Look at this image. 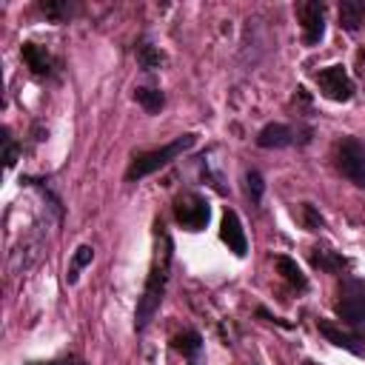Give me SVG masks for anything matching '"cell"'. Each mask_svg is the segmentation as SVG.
<instances>
[{
  "mask_svg": "<svg viewBox=\"0 0 365 365\" xmlns=\"http://www.w3.org/2000/svg\"><path fill=\"white\" fill-rule=\"evenodd\" d=\"M171 262H174V240L168 234V228L163 222L154 225V257H151V268L143 285V294L137 299V311H134V331L143 334L154 314L160 311L163 299H165V288L171 279Z\"/></svg>",
  "mask_w": 365,
  "mask_h": 365,
  "instance_id": "1",
  "label": "cell"
},
{
  "mask_svg": "<svg viewBox=\"0 0 365 365\" xmlns=\"http://www.w3.org/2000/svg\"><path fill=\"white\" fill-rule=\"evenodd\" d=\"M194 143H197V134L188 131V134H180V137H174L171 143H165V145H160V148L134 154V160H131V165H128V171H125V180H128V182H140L143 177H148V174L165 168L171 160L182 157L188 148H194Z\"/></svg>",
  "mask_w": 365,
  "mask_h": 365,
  "instance_id": "2",
  "label": "cell"
},
{
  "mask_svg": "<svg viewBox=\"0 0 365 365\" xmlns=\"http://www.w3.org/2000/svg\"><path fill=\"white\" fill-rule=\"evenodd\" d=\"M334 308H336V317L345 325H351L354 331H362L365 328V279L345 274L336 285Z\"/></svg>",
  "mask_w": 365,
  "mask_h": 365,
  "instance_id": "3",
  "label": "cell"
},
{
  "mask_svg": "<svg viewBox=\"0 0 365 365\" xmlns=\"http://www.w3.org/2000/svg\"><path fill=\"white\" fill-rule=\"evenodd\" d=\"M171 211H174L177 225L185 228V231H202V228L208 225V220H211V205H208V200H205L202 194H197V191H182V194H177Z\"/></svg>",
  "mask_w": 365,
  "mask_h": 365,
  "instance_id": "4",
  "label": "cell"
},
{
  "mask_svg": "<svg viewBox=\"0 0 365 365\" xmlns=\"http://www.w3.org/2000/svg\"><path fill=\"white\" fill-rule=\"evenodd\" d=\"M336 168L348 182H354L356 188H365V143L359 137H342L339 140Z\"/></svg>",
  "mask_w": 365,
  "mask_h": 365,
  "instance_id": "5",
  "label": "cell"
},
{
  "mask_svg": "<svg viewBox=\"0 0 365 365\" xmlns=\"http://www.w3.org/2000/svg\"><path fill=\"white\" fill-rule=\"evenodd\" d=\"M294 14L302 26V43L305 46H319L325 37V3L319 0H302L294 6Z\"/></svg>",
  "mask_w": 365,
  "mask_h": 365,
  "instance_id": "6",
  "label": "cell"
},
{
  "mask_svg": "<svg viewBox=\"0 0 365 365\" xmlns=\"http://www.w3.org/2000/svg\"><path fill=\"white\" fill-rule=\"evenodd\" d=\"M322 97L334 100V103H348L354 97V80L351 74L345 71V66H328V68H319L314 74Z\"/></svg>",
  "mask_w": 365,
  "mask_h": 365,
  "instance_id": "7",
  "label": "cell"
},
{
  "mask_svg": "<svg viewBox=\"0 0 365 365\" xmlns=\"http://www.w3.org/2000/svg\"><path fill=\"white\" fill-rule=\"evenodd\" d=\"M308 140H311V128L299 131V128H294L288 123H268L254 137V143L259 148H288L294 143H308Z\"/></svg>",
  "mask_w": 365,
  "mask_h": 365,
  "instance_id": "8",
  "label": "cell"
},
{
  "mask_svg": "<svg viewBox=\"0 0 365 365\" xmlns=\"http://www.w3.org/2000/svg\"><path fill=\"white\" fill-rule=\"evenodd\" d=\"M220 240L228 245V251L234 257H245L248 254V237H245V228L240 222V214L234 208H225L222 211V220H220Z\"/></svg>",
  "mask_w": 365,
  "mask_h": 365,
  "instance_id": "9",
  "label": "cell"
},
{
  "mask_svg": "<svg viewBox=\"0 0 365 365\" xmlns=\"http://www.w3.org/2000/svg\"><path fill=\"white\" fill-rule=\"evenodd\" d=\"M317 331L331 342V345H336V348H342V351H348V354H354V356H365V339L359 336V334H351V331H342L336 322H331V319H317Z\"/></svg>",
  "mask_w": 365,
  "mask_h": 365,
  "instance_id": "10",
  "label": "cell"
},
{
  "mask_svg": "<svg viewBox=\"0 0 365 365\" xmlns=\"http://www.w3.org/2000/svg\"><path fill=\"white\" fill-rule=\"evenodd\" d=\"M20 57L31 68V74H37V77H54L57 74V66H60L57 57L40 43H23L20 46Z\"/></svg>",
  "mask_w": 365,
  "mask_h": 365,
  "instance_id": "11",
  "label": "cell"
},
{
  "mask_svg": "<svg viewBox=\"0 0 365 365\" xmlns=\"http://www.w3.org/2000/svg\"><path fill=\"white\" fill-rule=\"evenodd\" d=\"M171 345H174V351H180L185 356L188 365H205V342H202V334L197 328L180 331L171 339Z\"/></svg>",
  "mask_w": 365,
  "mask_h": 365,
  "instance_id": "12",
  "label": "cell"
},
{
  "mask_svg": "<svg viewBox=\"0 0 365 365\" xmlns=\"http://www.w3.org/2000/svg\"><path fill=\"white\" fill-rule=\"evenodd\" d=\"M311 262H314V268L328 271V274H336V271H342L348 265V259L339 251L328 248V245H314L311 248Z\"/></svg>",
  "mask_w": 365,
  "mask_h": 365,
  "instance_id": "13",
  "label": "cell"
},
{
  "mask_svg": "<svg viewBox=\"0 0 365 365\" xmlns=\"http://www.w3.org/2000/svg\"><path fill=\"white\" fill-rule=\"evenodd\" d=\"M274 265H277V271L282 274V279H285L288 285H294L297 291H308V277L302 274V268L297 265L294 257H288V254H277V257H274Z\"/></svg>",
  "mask_w": 365,
  "mask_h": 365,
  "instance_id": "14",
  "label": "cell"
},
{
  "mask_svg": "<svg viewBox=\"0 0 365 365\" xmlns=\"http://www.w3.org/2000/svg\"><path fill=\"white\" fill-rule=\"evenodd\" d=\"M365 23V3L359 0H342L339 3V26L345 31H359V26Z\"/></svg>",
  "mask_w": 365,
  "mask_h": 365,
  "instance_id": "15",
  "label": "cell"
},
{
  "mask_svg": "<svg viewBox=\"0 0 365 365\" xmlns=\"http://www.w3.org/2000/svg\"><path fill=\"white\" fill-rule=\"evenodd\" d=\"M134 57H137V66L143 71H157L163 66V51L154 43H148V40H140L134 46Z\"/></svg>",
  "mask_w": 365,
  "mask_h": 365,
  "instance_id": "16",
  "label": "cell"
},
{
  "mask_svg": "<svg viewBox=\"0 0 365 365\" xmlns=\"http://www.w3.org/2000/svg\"><path fill=\"white\" fill-rule=\"evenodd\" d=\"M134 100L143 106L145 114H160L165 106V94L160 88H148V86H137L134 88Z\"/></svg>",
  "mask_w": 365,
  "mask_h": 365,
  "instance_id": "17",
  "label": "cell"
},
{
  "mask_svg": "<svg viewBox=\"0 0 365 365\" xmlns=\"http://www.w3.org/2000/svg\"><path fill=\"white\" fill-rule=\"evenodd\" d=\"M40 11H43L51 23H66V20L74 17L77 3H68V0H43V3H40Z\"/></svg>",
  "mask_w": 365,
  "mask_h": 365,
  "instance_id": "18",
  "label": "cell"
},
{
  "mask_svg": "<svg viewBox=\"0 0 365 365\" xmlns=\"http://www.w3.org/2000/svg\"><path fill=\"white\" fill-rule=\"evenodd\" d=\"M91 259H94V248H91V245H77L74 254H71V265H68V271H66V282L74 285L77 277H80V271H83L86 265H91Z\"/></svg>",
  "mask_w": 365,
  "mask_h": 365,
  "instance_id": "19",
  "label": "cell"
},
{
  "mask_svg": "<svg viewBox=\"0 0 365 365\" xmlns=\"http://www.w3.org/2000/svg\"><path fill=\"white\" fill-rule=\"evenodd\" d=\"M245 191H248V200L251 205H259L262 202V194H265V180L257 168H248L245 171Z\"/></svg>",
  "mask_w": 365,
  "mask_h": 365,
  "instance_id": "20",
  "label": "cell"
},
{
  "mask_svg": "<svg viewBox=\"0 0 365 365\" xmlns=\"http://www.w3.org/2000/svg\"><path fill=\"white\" fill-rule=\"evenodd\" d=\"M299 217H302V225H305L308 231H322V228H325V217L317 211L314 202H302V205H299Z\"/></svg>",
  "mask_w": 365,
  "mask_h": 365,
  "instance_id": "21",
  "label": "cell"
},
{
  "mask_svg": "<svg viewBox=\"0 0 365 365\" xmlns=\"http://www.w3.org/2000/svg\"><path fill=\"white\" fill-rule=\"evenodd\" d=\"M3 145H6V168H14L17 165V157H20V143L11 140L9 128H3Z\"/></svg>",
  "mask_w": 365,
  "mask_h": 365,
  "instance_id": "22",
  "label": "cell"
},
{
  "mask_svg": "<svg viewBox=\"0 0 365 365\" xmlns=\"http://www.w3.org/2000/svg\"><path fill=\"white\" fill-rule=\"evenodd\" d=\"M29 365H86L77 354H63V356H54V359H46V362H29Z\"/></svg>",
  "mask_w": 365,
  "mask_h": 365,
  "instance_id": "23",
  "label": "cell"
},
{
  "mask_svg": "<svg viewBox=\"0 0 365 365\" xmlns=\"http://www.w3.org/2000/svg\"><path fill=\"white\" fill-rule=\"evenodd\" d=\"M257 317H262V319H268V322H274V325H279V328H291V322H285L282 317H274V314H271L268 308H262V305L257 308Z\"/></svg>",
  "mask_w": 365,
  "mask_h": 365,
  "instance_id": "24",
  "label": "cell"
}]
</instances>
